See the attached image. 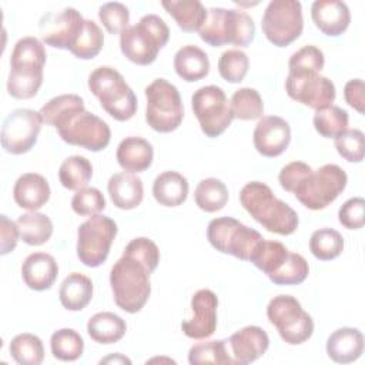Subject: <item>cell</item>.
<instances>
[{
	"instance_id": "1",
	"label": "cell",
	"mask_w": 365,
	"mask_h": 365,
	"mask_svg": "<svg viewBox=\"0 0 365 365\" xmlns=\"http://www.w3.org/2000/svg\"><path fill=\"white\" fill-rule=\"evenodd\" d=\"M40 114L43 121L56 127L63 141L90 151L104 150L111 138L110 127L96 114L86 111L77 94H61L46 103Z\"/></svg>"
},
{
	"instance_id": "2",
	"label": "cell",
	"mask_w": 365,
	"mask_h": 365,
	"mask_svg": "<svg viewBox=\"0 0 365 365\" xmlns=\"http://www.w3.org/2000/svg\"><path fill=\"white\" fill-rule=\"evenodd\" d=\"M240 202L269 232L291 235L298 228V214L287 202L277 198L264 182H247L240 192Z\"/></svg>"
},
{
	"instance_id": "3",
	"label": "cell",
	"mask_w": 365,
	"mask_h": 365,
	"mask_svg": "<svg viewBox=\"0 0 365 365\" xmlns=\"http://www.w3.org/2000/svg\"><path fill=\"white\" fill-rule=\"evenodd\" d=\"M150 274V268L143 261L123 252L110 272V285L118 308L128 314L141 311L151 294Z\"/></svg>"
},
{
	"instance_id": "4",
	"label": "cell",
	"mask_w": 365,
	"mask_h": 365,
	"mask_svg": "<svg viewBox=\"0 0 365 365\" xmlns=\"http://www.w3.org/2000/svg\"><path fill=\"white\" fill-rule=\"evenodd\" d=\"M168 37L170 29L165 21L157 14H145L120 34V48L131 63L148 66L155 61Z\"/></svg>"
},
{
	"instance_id": "5",
	"label": "cell",
	"mask_w": 365,
	"mask_h": 365,
	"mask_svg": "<svg viewBox=\"0 0 365 365\" xmlns=\"http://www.w3.org/2000/svg\"><path fill=\"white\" fill-rule=\"evenodd\" d=\"M198 34L202 41L212 47L224 44L247 47L255 37V24L242 10L212 7L207 10L205 21Z\"/></svg>"
},
{
	"instance_id": "6",
	"label": "cell",
	"mask_w": 365,
	"mask_h": 365,
	"mask_svg": "<svg viewBox=\"0 0 365 365\" xmlns=\"http://www.w3.org/2000/svg\"><path fill=\"white\" fill-rule=\"evenodd\" d=\"M88 88L101 107L117 121H127L137 111V97L113 67L101 66L88 76Z\"/></svg>"
},
{
	"instance_id": "7",
	"label": "cell",
	"mask_w": 365,
	"mask_h": 365,
	"mask_svg": "<svg viewBox=\"0 0 365 365\" xmlns=\"http://www.w3.org/2000/svg\"><path fill=\"white\" fill-rule=\"evenodd\" d=\"M346 173L336 164H325L312 170L294 188L297 200L309 210H322L345 190Z\"/></svg>"
},
{
	"instance_id": "8",
	"label": "cell",
	"mask_w": 365,
	"mask_h": 365,
	"mask_svg": "<svg viewBox=\"0 0 365 365\" xmlns=\"http://www.w3.org/2000/svg\"><path fill=\"white\" fill-rule=\"evenodd\" d=\"M147 124L158 133L177 130L184 117L180 93L174 84L165 78H155L145 87Z\"/></svg>"
},
{
	"instance_id": "9",
	"label": "cell",
	"mask_w": 365,
	"mask_h": 365,
	"mask_svg": "<svg viewBox=\"0 0 365 365\" xmlns=\"http://www.w3.org/2000/svg\"><path fill=\"white\" fill-rule=\"evenodd\" d=\"M207 238L217 251L231 254L242 261H250L264 240L258 231L241 224L232 217L211 220L207 228Z\"/></svg>"
},
{
	"instance_id": "10",
	"label": "cell",
	"mask_w": 365,
	"mask_h": 365,
	"mask_svg": "<svg viewBox=\"0 0 365 365\" xmlns=\"http://www.w3.org/2000/svg\"><path fill=\"white\" fill-rule=\"evenodd\" d=\"M267 317L282 341L289 345H299L308 341L314 332L311 315L291 295L274 297L267 307Z\"/></svg>"
},
{
	"instance_id": "11",
	"label": "cell",
	"mask_w": 365,
	"mask_h": 365,
	"mask_svg": "<svg viewBox=\"0 0 365 365\" xmlns=\"http://www.w3.org/2000/svg\"><path fill=\"white\" fill-rule=\"evenodd\" d=\"M117 235V224L107 215L96 214L77 231V257L87 267H100L108 257Z\"/></svg>"
},
{
	"instance_id": "12",
	"label": "cell",
	"mask_w": 365,
	"mask_h": 365,
	"mask_svg": "<svg viewBox=\"0 0 365 365\" xmlns=\"http://www.w3.org/2000/svg\"><path fill=\"white\" fill-rule=\"evenodd\" d=\"M268 41L277 47L289 46L304 29L302 6L297 0H272L268 3L261 23Z\"/></svg>"
},
{
	"instance_id": "13",
	"label": "cell",
	"mask_w": 365,
	"mask_h": 365,
	"mask_svg": "<svg viewBox=\"0 0 365 365\" xmlns=\"http://www.w3.org/2000/svg\"><path fill=\"white\" fill-rule=\"evenodd\" d=\"M191 106L207 137L221 135L234 120L230 101L224 90L218 86H204L194 91Z\"/></svg>"
},
{
	"instance_id": "14",
	"label": "cell",
	"mask_w": 365,
	"mask_h": 365,
	"mask_svg": "<svg viewBox=\"0 0 365 365\" xmlns=\"http://www.w3.org/2000/svg\"><path fill=\"white\" fill-rule=\"evenodd\" d=\"M43 117L30 108L13 110L1 125V147L10 154H24L33 148L41 130Z\"/></svg>"
},
{
	"instance_id": "15",
	"label": "cell",
	"mask_w": 365,
	"mask_h": 365,
	"mask_svg": "<svg viewBox=\"0 0 365 365\" xmlns=\"http://www.w3.org/2000/svg\"><path fill=\"white\" fill-rule=\"evenodd\" d=\"M287 94L315 111L332 106L335 100V86L324 76L311 74H288L285 80Z\"/></svg>"
},
{
	"instance_id": "16",
	"label": "cell",
	"mask_w": 365,
	"mask_h": 365,
	"mask_svg": "<svg viewBox=\"0 0 365 365\" xmlns=\"http://www.w3.org/2000/svg\"><path fill=\"white\" fill-rule=\"evenodd\" d=\"M84 20L86 19L73 7L47 13L38 23L41 40L54 48L70 50L84 26Z\"/></svg>"
},
{
	"instance_id": "17",
	"label": "cell",
	"mask_w": 365,
	"mask_h": 365,
	"mask_svg": "<svg viewBox=\"0 0 365 365\" xmlns=\"http://www.w3.org/2000/svg\"><path fill=\"white\" fill-rule=\"evenodd\" d=\"M218 298L211 289H200L191 298L192 318L181 324L182 332L192 339H205L217 328Z\"/></svg>"
},
{
	"instance_id": "18",
	"label": "cell",
	"mask_w": 365,
	"mask_h": 365,
	"mask_svg": "<svg viewBox=\"0 0 365 365\" xmlns=\"http://www.w3.org/2000/svg\"><path fill=\"white\" fill-rule=\"evenodd\" d=\"M257 151L264 157H278L289 145L291 128L289 124L278 115L262 117L255 125L252 134Z\"/></svg>"
},
{
	"instance_id": "19",
	"label": "cell",
	"mask_w": 365,
	"mask_h": 365,
	"mask_svg": "<svg viewBox=\"0 0 365 365\" xmlns=\"http://www.w3.org/2000/svg\"><path fill=\"white\" fill-rule=\"evenodd\" d=\"M228 346L235 365H247L265 354L269 346V338L262 328L250 325L234 332L228 339Z\"/></svg>"
},
{
	"instance_id": "20",
	"label": "cell",
	"mask_w": 365,
	"mask_h": 365,
	"mask_svg": "<svg viewBox=\"0 0 365 365\" xmlns=\"http://www.w3.org/2000/svg\"><path fill=\"white\" fill-rule=\"evenodd\" d=\"M311 17L315 26L327 36L342 34L351 21V13L344 1L318 0L311 6Z\"/></svg>"
},
{
	"instance_id": "21",
	"label": "cell",
	"mask_w": 365,
	"mask_h": 365,
	"mask_svg": "<svg viewBox=\"0 0 365 365\" xmlns=\"http://www.w3.org/2000/svg\"><path fill=\"white\" fill-rule=\"evenodd\" d=\"M58 275L56 259L46 252L30 254L21 265V277L24 284L34 291H46L51 288Z\"/></svg>"
},
{
	"instance_id": "22",
	"label": "cell",
	"mask_w": 365,
	"mask_h": 365,
	"mask_svg": "<svg viewBox=\"0 0 365 365\" xmlns=\"http://www.w3.org/2000/svg\"><path fill=\"white\" fill-rule=\"evenodd\" d=\"M13 198L19 207L36 211L48 201L50 185L43 175L26 173L17 178L13 187Z\"/></svg>"
},
{
	"instance_id": "23",
	"label": "cell",
	"mask_w": 365,
	"mask_h": 365,
	"mask_svg": "<svg viewBox=\"0 0 365 365\" xmlns=\"http://www.w3.org/2000/svg\"><path fill=\"white\" fill-rule=\"evenodd\" d=\"M364 352V335L356 328H339L327 339V354L336 364L356 361Z\"/></svg>"
},
{
	"instance_id": "24",
	"label": "cell",
	"mask_w": 365,
	"mask_h": 365,
	"mask_svg": "<svg viewBox=\"0 0 365 365\" xmlns=\"http://www.w3.org/2000/svg\"><path fill=\"white\" fill-rule=\"evenodd\" d=\"M115 158L118 165L127 173L145 171L154 158L153 145L141 137H125L117 147Z\"/></svg>"
},
{
	"instance_id": "25",
	"label": "cell",
	"mask_w": 365,
	"mask_h": 365,
	"mask_svg": "<svg viewBox=\"0 0 365 365\" xmlns=\"http://www.w3.org/2000/svg\"><path fill=\"white\" fill-rule=\"evenodd\" d=\"M107 190L113 204L120 210H133L138 207L144 197L143 181L133 173H117L111 175Z\"/></svg>"
},
{
	"instance_id": "26",
	"label": "cell",
	"mask_w": 365,
	"mask_h": 365,
	"mask_svg": "<svg viewBox=\"0 0 365 365\" xmlns=\"http://www.w3.org/2000/svg\"><path fill=\"white\" fill-rule=\"evenodd\" d=\"M153 195L160 205H181L188 195V181L177 171H164L153 182Z\"/></svg>"
},
{
	"instance_id": "27",
	"label": "cell",
	"mask_w": 365,
	"mask_h": 365,
	"mask_svg": "<svg viewBox=\"0 0 365 365\" xmlns=\"http://www.w3.org/2000/svg\"><path fill=\"white\" fill-rule=\"evenodd\" d=\"M58 298L68 311H81L93 298V282L81 272L68 274L60 285Z\"/></svg>"
},
{
	"instance_id": "28",
	"label": "cell",
	"mask_w": 365,
	"mask_h": 365,
	"mask_svg": "<svg viewBox=\"0 0 365 365\" xmlns=\"http://www.w3.org/2000/svg\"><path fill=\"white\" fill-rule=\"evenodd\" d=\"M174 70L188 83L204 78L210 71V60L204 50L197 46H184L174 56Z\"/></svg>"
},
{
	"instance_id": "29",
	"label": "cell",
	"mask_w": 365,
	"mask_h": 365,
	"mask_svg": "<svg viewBox=\"0 0 365 365\" xmlns=\"http://www.w3.org/2000/svg\"><path fill=\"white\" fill-rule=\"evenodd\" d=\"M161 6L187 33L198 31L207 17V10L198 0H165Z\"/></svg>"
},
{
	"instance_id": "30",
	"label": "cell",
	"mask_w": 365,
	"mask_h": 365,
	"mask_svg": "<svg viewBox=\"0 0 365 365\" xmlns=\"http://www.w3.org/2000/svg\"><path fill=\"white\" fill-rule=\"evenodd\" d=\"M127 331L125 321L114 312L94 314L87 322L90 338L98 344L118 342Z\"/></svg>"
},
{
	"instance_id": "31",
	"label": "cell",
	"mask_w": 365,
	"mask_h": 365,
	"mask_svg": "<svg viewBox=\"0 0 365 365\" xmlns=\"http://www.w3.org/2000/svg\"><path fill=\"white\" fill-rule=\"evenodd\" d=\"M43 84V68L10 67L7 91L19 100L33 98Z\"/></svg>"
},
{
	"instance_id": "32",
	"label": "cell",
	"mask_w": 365,
	"mask_h": 365,
	"mask_svg": "<svg viewBox=\"0 0 365 365\" xmlns=\"http://www.w3.org/2000/svg\"><path fill=\"white\" fill-rule=\"evenodd\" d=\"M20 238L29 245H41L47 242L53 234L51 220L41 212L30 211L17 218Z\"/></svg>"
},
{
	"instance_id": "33",
	"label": "cell",
	"mask_w": 365,
	"mask_h": 365,
	"mask_svg": "<svg viewBox=\"0 0 365 365\" xmlns=\"http://www.w3.org/2000/svg\"><path fill=\"white\" fill-rule=\"evenodd\" d=\"M91 177H93V165L83 155L67 157L58 168L60 182L67 190L78 191L81 188H86Z\"/></svg>"
},
{
	"instance_id": "34",
	"label": "cell",
	"mask_w": 365,
	"mask_h": 365,
	"mask_svg": "<svg viewBox=\"0 0 365 365\" xmlns=\"http://www.w3.org/2000/svg\"><path fill=\"white\" fill-rule=\"evenodd\" d=\"M9 351L11 358L20 365H40L44 358L41 339L29 332L16 335L9 345Z\"/></svg>"
},
{
	"instance_id": "35",
	"label": "cell",
	"mask_w": 365,
	"mask_h": 365,
	"mask_svg": "<svg viewBox=\"0 0 365 365\" xmlns=\"http://www.w3.org/2000/svg\"><path fill=\"white\" fill-rule=\"evenodd\" d=\"M195 204L205 212H215L224 208L228 201V188L218 178H205L198 182L194 192Z\"/></svg>"
},
{
	"instance_id": "36",
	"label": "cell",
	"mask_w": 365,
	"mask_h": 365,
	"mask_svg": "<svg viewBox=\"0 0 365 365\" xmlns=\"http://www.w3.org/2000/svg\"><path fill=\"white\" fill-rule=\"evenodd\" d=\"M288 254V248L279 241H268L264 238L254 251L250 262L269 277L284 264Z\"/></svg>"
},
{
	"instance_id": "37",
	"label": "cell",
	"mask_w": 365,
	"mask_h": 365,
	"mask_svg": "<svg viewBox=\"0 0 365 365\" xmlns=\"http://www.w3.org/2000/svg\"><path fill=\"white\" fill-rule=\"evenodd\" d=\"M50 348L54 358L64 362H71L83 355L84 341L77 331L63 328L51 335Z\"/></svg>"
},
{
	"instance_id": "38",
	"label": "cell",
	"mask_w": 365,
	"mask_h": 365,
	"mask_svg": "<svg viewBox=\"0 0 365 365\" xmlns=\"http://www.w3.org/2000/svg\"><path fill=\"white\" fill-rule=\"evenodd\" d=\"M46 50L40 40L36 37L20 38L11 53L10 67H37L43 68L46 64Z\"/></svg>"
},
{
	"instance_id": "39",
	"label": "cell",
	"mask_w": 365,
	"mask_h": 365,
	"mask_svg": "<svg viewBox=\"0 0 365 365\" xmlns=\"http://www.w3.org/2000/svg\"><path fill=\"white\" fill-rule=\"evenodd\" d=\"M309 250L312 255L321 261H331L341 255L344 250V238L334 228H319L309 238Z\"/></svg>"
},
{
	"instance_id": "40",
	"label": "cell",
	"mask_w": 365,
	"mask_h": 365,
	"mask_svg": "<svg viewBox=\"0 0 365 365\" xmlns=\"http://www.w3.org/2000/svg\"><path fill=\"white\" fill-rule=\"evenodd\" d=\"M104 34L93 20H84V26L70 48V53L81 60L94 58L103 48Z\"/></svg>"
},
{
	"instance_id": "41",
	"label": "cell",
	"mask_w": 365,
	"mask_h": 365,
	"mask_svg": "<svg viewBox=\"0 0 365 365\" xmlns=\"http://www.w3.org/2000/svg\"><path fill=\"white\" fill-rule=\"evenodd\" d=\"M188 362L192 365L198 364H232L235 361L231 356L228 341H208L201 342L190 348Z\"/></svg>"
},
{
	"instance_id": "42",
	"label": "cell",
	"mask_w": 365,
	"mask_h": 365,
	"mask_svg": "<svg viewBox=\"0 0 365 365\" xmlns=\"http://www.w3.org/2000/svg\"><path fill=\"white\" fill-rule=\"evenodd\" d=\"M234 118L257 120L264 113V103L255 88L242 87L237 90L230 101Z\"/></svg>"
},
{
	"instance_id": "43",
	"label": "cell",
	"mask_w": 365,
	"mask_h": 365,
	"mask_svg": "<svg viewBox=\"0 0 365 365\" xmlns=\"http://www.w3.org/2000/svg\"><path fill=\"white\" fill-rule=\"evenodd\" d=\"M348 113L338 107L329 106L314 114V127L325 138H335L348 128Z\"/></svg>"
},
{
	"instance_id": "44",
	"label": "cell",
	"mask_w": 365,
	"mask_h": 365,
	"mask_svg": "<svg viewBox=\"0 0 365 365\" xmlns=\"http://www.w3.org/2000/svg\"><path fill=\"white\" fill-rule=\"evenodd\" d=\"M308 274L307 259L297 252H289L284 264L268 278L277 285H298L307 279Z\"/></svg>"
},
{
	"instance_id": "45",
	"label": "cell",
	"mask_w": 365,
	"mask_h": 365,
	"mask_svg": "<svg viewBox=\"0 0 365 365\" xmlns=\"http://www.w3.org/2000/svg\"><path fill=\"white\" fill-rule=\"evenodd\" d=\"M248 56L237 48L227 50L218 60V73L228 83H240L248 73Z\"/></svg>"
},
{
	"instance_id": "46",
	"label": "cell",
	"mask_w": 365,
	"mask_h": 365,
	"mask_svg": "<svg viewBox=\"0 0 365 365\" xmlns=\"http://www.w3.org/2000/svg\"><path fill=\"white\" fill-rule=\"evenodd\" d=\"M324 53L315 46H304L298 51H295L289 61V73L288 74H311L319 73L324 68Z\"/></svg>"
},
{
	"instance_id": "47",
	"label": "cell",
	"mask_w": 365,
	"mask_h": 365,
	"mask_svg": "<svg viewBox=\"0 0 365 365\" xmlns=\"http://www.w3.org/2000/svg\"><path fill=\"white\" fill-rule=\"evenodd\" d=\"M335 148L338 154L349 163H361L365 151V137L358 128H346L335 138Z\"/></svg>"
},
{
	"instance_id": "48",
	"label": "cell",
	"mask_w": 365,
	"mask_h": 365,
	"mask_svg": "<svg viewBox=\"0 0 365 365\" xmlns=\"http://www.w3.org/2000/svg\"><path fill=\"white\" fill-rule=\"evenodd\" d=\"M98 19L110 34H121L128 27L130 11L123 3L110 1L98 9Z\"/></svg>"
},
{
	"instance_id": "49",
	"label": "cell",
	"mask_w": 365,
	"mask_h": 365,
	"mask_svg": "<svg viewBox=\"0 0 365 365\" xmlns=\"http://www.w3.org/2000/svg\"><path fill=\"white\" fill-rule=\"evenodd\" d=\"M71 208L81 217L96 215L106 208V200L98 188L86 187L74 194L71 200Z\"/></svg>"
},
{
	"instance_id": "50",
	"label": "cell",
	"mask_w": 365,
	"mask_h": 365,
	"mask_svg": "<svg viewBox=\"0 0 365 365\" xmlns=\"http://www.w3.org/2000/svg\"><path fill=\"white\" fill-rule=\"evenodd\" d=\"M124 252L131 254L135 258H138L140 261H143L150 268L151 272L155 271V268L160 262V250H158V247L155 245L154 241H151L150 238H145V237H138V238L131 240L127 244Z\"/></svg>"
},
{
	"instance_id": "51",
	"label": "cell",
	"mask_w": 365,
	"mask_h": 365,
	"mask_svg": "<svg viewBox=\"0 0 365 365\" xmlns=\"http://www.w3.org/2000/svg\"><path fill=\"white\" fill-rule=\"evenodd\" d=\"M339 222L348 230H359L365 224V201L361 197H354L345 201L338 211Z\"/></svg>"
},
{
	"instance_id": "52",
	"label": "cell",
	"mask_w": 365,
	"mask_h": 365,
	"mask_svg": "<svg viewBox=\"0 0 365 365\" xmlns=\"http://www.w3.org/2000/svg\"><path fill=\"white\" fill-rule=\"evenodd\" d=\"M312 171V168L307 164V163H302V161H292L287 165H284L279 171V175H278V180H279V184L281 187L285 190V191H289L292 192L294 188L299 184V181L308 175L309 173Z\"/></svg>"
},
{
	"instance_id": "53",
	"label": "cell",
	"mask_w": 365,
	"mask_h": 365,
	"mask_svg": "<svg viewBox=\"0 0 365 365\" xmlns=\"http://www.w3.org/2000/svg\"><path fill=\"white\" fill-rule=\"evenodd\" d=\"M20 231L17 222L9 220L6 215H0V254L6 255L11 252L19 241Z\"/></svg>"
},
{
	"instance_id": "54",
	"label": "cell",
	"mask_w": 365,
	"mask_h": 365,
	"mask_svg": "<svg viewBox=\"0 0 365 365\" xmlns=\"http://www.w3.org/2000/svg\"><path fill=\"white\" fill-rule=\"evenodd\" d=\"M365 87L364 81L361 78H354L349 80L345 87H344V97L346 103L356 110L359 114H364V107H365Z\"/></svg>"
},
{
	"instance_id": "55",
	"label": "cell",
	"mask_w": 365,
	"mask_h": 365,
	"mask_svg": "<svg viewBox=\"0 0 365 365\" xmlns=\"http://www.w3.org/2000/svg\"><path fill=\"white\" fill-rule=\"evenodd\" d=\"M108 362H114V364H131V361L128 359V358H125V356H123L121 354H114V355H110V356H107V358H104V359H101L100 361V364H108Z\"/></svg>"
}]
</instances>
